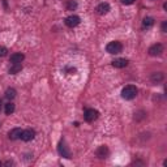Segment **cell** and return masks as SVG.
Masks as SVG:
<instances>
[{
  "instance_id": "cell-1",
  "label": "cell",
  "mask_w": 167,
  "mask_h": 167,
  "mask_svg": "<svg viewBox=\"0 0 167 167\" xmlns=\"http://www.w3.org/2000/svg\"><path fill=\"white\" fill-rule=\"evenodd\" d=\"M136 95H137V88L133 85H127L122 90V97L124 99H128V101L129 99H133Z\"/></svg>"
},
{
  "instance_id": "cell-2",
  "label": "cell",
  "mask_w": 167,
  "mask_h": 167,
  "mask_svg": "<svg viewBox=\"0 0 167 167\" xmlns=\"http://www.w3.org/2000/svg\"><path fill=\"white\" fill-rule=\"evenodd\" d=\"M106 50H107L109 54H112V55H115V54H120L123 50V46L120 42H110L107 44V47H106Z\"/></svg>"
},
{
  "instance_id": "cell-3",
  "label": "cell",
  "mask_w": 167,
  "mask_h": 167,
  "mask_svg": "<svg viewBox=\"0 0 167 167\" xmlns=\"http://www.w3.org/2000/svg\"><path fill=\"white\" fill-rule=\"evenodd\" d=\"M98 115H99V114H98L97 110H94V109H89V110H86V111H85L84 118H85L86 122L91 123V122H94V120L98 118Z\"/></svg>"
},
{
  "instance_id": "cell-4",
  "label": "cell",
  "mask_w": 167,
  "mask_h": 167,
  "mask_svg": "<svg viewBox=\"0 0 167 167\" xmlns=\"http://www.w3.org/2000/svg\"><path fill=\"white\" fill-rule=\"evenodd\" d=\"M58 151H59V154L62 155V157H64V158H71V151H69L68 146L65 145L64 141H60V142H59Z\"/></svg>"
},
{
  "instance_id": "cell-5",
  "label": "cell",
  "mask_w": 167,
  "mask_h": 167,
  "mask_svg": "<svg viewBox=\"0 0 167 167\" xmlns=\"http://www.w3.org/2000/svg\"><path fill=\"white\" fill-rule=\"evenodd\" d=\"M162 52H163V46L161 43L153 44L151 47L149 49V54L151 56H159V55H162Z\"/></svg>"
},
{
  "instance_id": "cell-6",
  "label": "cell",
  "mask_w": 167,
  "mask_h": 167,
  "mask_svg": "<svg viewBox=\"0 0 167 167\" xmlns=\"http://www.w3.org/2000/svg\"><path fill=\"white\" fill-rule=\"evenodd\" d=\"M34 137H35V132L33 129H25L21 133V140L22 141H31Z\"/></svg>"
},
{
  "instance_id": "cell-7",
  "label": "cell",
  "mask_w": 167,
  "mask_h": 167,
  "mask_svg": "<svg viewBox=\"0 0 167 167\" xmlns=\"http://www.w3.org/2000/svg\"><path fill=\"white\" fill-rule=\"evenodd\" d=\"M80 24V17L78 16H69L65 18V25L68 28H75Z\"/></svg>"
},
{
  "instance_id": "cell-8",
  "label": "cell",
  "mask_w": 167,
  "mask_h": 167,
  "mask_svg": "<svg viewBox=\"0 0 167 167\" xmlns=\"http://www.w3.org/2000/svg\"><path fill=\"white\" fill-rule=\"evenodd\" d=\"M109 155V148L106 145H102V146H99L98 150H97V157L98 158H101V159H104V158H107Z\"/></svg>"
},
{
  "instance_id": "cell-9",
  "label": "cell",
  "mask_w": 167,
  "mask_h": 167,
  "mask_svg": "<svg viewBox=\"0 0 167 167\" xmlns=\"http://www.w3.org/2000/svg\"><path fill=\"white\" fill-rule=\"evenodd\" d=\"M24 59H25L24 54H21V52H16V54H13L11 56V63L12 64H21L24 62Z\"/></svg>"
},
{
  "instance_id": "cell-10",
  "label": "cell",
  "mask_w": 167,
  "mask_h": 167,
  "mask_svg": "<svg viewBox=\"0 0 167 167\" xmlns=\"http://www.w3.org/2000/svg\"><path fill=\"white\" fill-rule=\"evenodd\" d=\"M163 78H165V76H163L162 72H154L150 76V80H151L153 84H159L161 81H163Z\"/></svg>"
},
{
  "instance_id": "cell-11",
  "label": "cell",
  "mask_w": 167,
  "mask_h": 167,
  "mask_svg": "<svg viewBox=\"0 0 167 167\" xmlns=\"http://www.w3.org/2000/svg\"><path fill=\"white\" fill-rule=\"evenodd\" d=\"M112 65L115 67V68H125V67L128 65V60L127 59H116L112 62Z\"/></svg>"
},
{
  "instance_id": "cell-12",
  "label": "cell",
  "mask_w": 167,
  "mask_h": 167,
  "mask_svg": "<svg viewBox=\"0 0 167 167\" xmlns=\"http://www.w3.org/2000/svg\"><path fill=\"white\" fill-rule=\"evenodd\" d=\"M109 11H110V5L107 3H101L97 7V12L99 15H106V13H109Z\"/></svg>"
},
{
  "instance_id": "cell-13",
  "label": "cell",
  "mask_w": 167,
  "mask_h": 167,
  "mask_svg": "<svg viewBox=\"0 0 167 167\" xmlns=\"http://www.w3.org/2000/svg\"><path fill=\"white\" fill-rule=\"evenodd\" d=\"M21 133H22V131L20 129V128H15V129H12V131L9 132V138H11V140L21 138Z\"/></svg>"
},
{
  "instance_id": "cell-14",
  "label": "cell",
  "mask_w": 167,
  "mask_h": 167,
  "mask_svg": "<svg viewBox=\"0 0 167 167\" xmlns=\"http://www.w3.org/2000/svg\"><path fill=\"white\" fill-rule=\"evenodd\" d=\"M21 69H22L21 64H12V67L9 68V73H11V75H16V73H18Z\"/></svg>"
},
{
  "instance_id": "cell-15",
  "label": "cell",
  "mask_w": 167,
  "mask_h": 167,
  "mask_svg": "<svg viewBox=\"0 0 167 167\" xmlns=\"http://www.w3.org/2000/svg\"><path fill=\"white\" fill-rule=\"evenodd\" d=\"M142 25L145 26V28H150V26L154 25V18H153V17H145Z\"/></svg>"
},
{
  "instance_id": "cell-16",
  "label": "cell",
  "mask_w": 167,
  "mask_h": 167,
  "mask_svg": "<svg viewBox=\"0 0 167 167\" xmlns=\"http://www.w3.org/2000/svg\"><path fill=\"white\" fill-rule=\"evenodd\" d=\"M13 111H15V104H13L12 102L7 103L5 104V114L7 115H11V114H13Z\"/></svg>"
},
{
  "instance_id": "cell-17",
  "label": "cell",
  "mask_w": 167,
  "mask_h": 167,
  "mask_svg": "<svg viewBox=\"0 0 167 167\" xmlns=\"http://www.w3.org/2000/svg\"><path fill=\"white\" fill-rule=\"evenodd\" d=\"M15 97H16V90L15 89H8L5 91V98L7 99H9L11 101V99H13Z\"/></svg>"
},
{
  "instance_id": "cell-18",
  "label": "cell",
  "mask_w": 167,
  "mask_h": 167,
  "mask_svg": "<svg viewBox=\"0 0 167 167\" xmlns=\"http://www.w3.org/2000/svg\"><path fill=\"white\" fill-rule=\"evenodd\" d=\"M77 7L76 2H73V0H71V2H68V4H67V9L68 11H73Z\"/></svg>"
},
{
  "instance_id": "cell-19",
  "label": "cell",
  "mask_w": 167,
  "mask_h": 167,
  "mask_svg": "<svg viewBox=\"0 0 167 167\" xmlns=\"http://www.w3.org/2000/svg\"><path fill=\"white\" fill-rule=\"evenodd\" d=\"M7 49L5 47H0V58H3V56H5L7 55Z\"/></svg>"
},
{
  "instance_id": "cell-20",
  "label": "cell",
  "mask_w": 167,
  "mask_h": 167,
  "mask_svg": "<svg viewBox=\"0 0 167 167\" xmlns=\"http://www.w3.org/2000/svg\"><path fill=\"white\" fill-rule=\"evenodd\" d=\"M123 4H125V5H131V4H133L136 2V0H120Z\"/></svg>"
},
{
  "instance_id": "cell-21",
  "label": "cell",
  "mask_w": 167,
  "mask_h": 167,
  "mask_svg": "<svg viewBox=\"0 0 167 167\" xmlns=\"http://www.w3.org/2000/svg\"><path fill=\"white\" fill-rule=\"evenodd\" d=\"M162 31H163V33H166V31H167V22H166V21L162 24Z\"/></svg>"
},
{
  "instance_id": "cell-22",
  "label": "cell",
  "mask_w": 167,
  "mask_h": 167,
  "mask_svg": "<svg viewBox=\"0 0 167 167\" xmlns=\"http://www.w3.org/2000/svg\"><path fill=\"white\" fill-rule=\"evenodd\" d=\"M0 166H2V162H0Z\"/></svg>"
}]
</instances>
